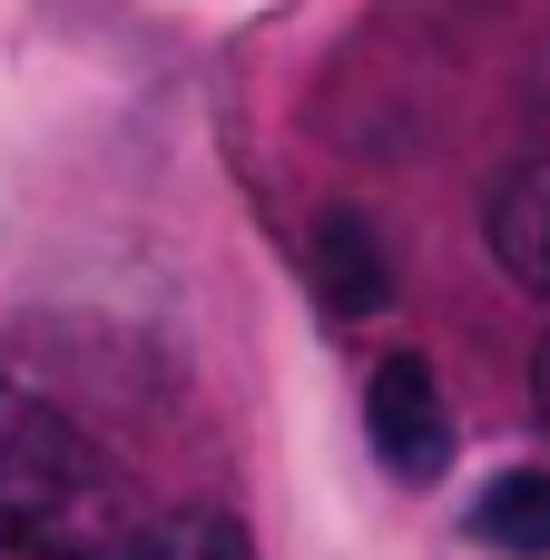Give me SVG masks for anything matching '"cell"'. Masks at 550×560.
I'll return each mask as SVG.
<instances>
[{"label":"cell","instance_id":"4","mask_svg":"<svg viewBox=\"0 0 550 560\" xmlns=\"http://www.w3.org/2000/svg\"><path fill=\"white\" fill-rule=\"evenodd\" d=\"M492 256H502V276L512 285H531V295H550V158H531V167H512L502 187H492Z\"/></svg>","mask_w":550,"mask_h":560},{"label":"cell","instance_id":"5","mask_svg":"<svg viewBox=\"0 0 550 560\" xmlns=\"http://www.w3.org/2000/svg\"><path fill=\"white\" fill-rule=\"evenodd\" d=\"M472 541L502 560H550V472H502L472 492Z\"/></svg>","mask_w":550,"mask_h":560},{"label":"cell","instance_id":"7","mask_svg":"<svg viewBox=\"0 0 550 560\" xmlns=\"http://www.w3.org/2000/svg\"><path fill=\"white\" fill-rule=\"evenodd\" d=\"M531 404H541V423H550V335H541V354H531Z\"/></svg>","mask_w":550,"mask_h":560},{"label":"cell","instance_id":"3","mask_svg":"<svg viewBox=\"0 0 550 560\" xmlns=\"http://www.w3.org/2000/svg\"><path fill=\"white\" fill-rule=\"evenodd\" d=\"M305 266H315V285H325L335 315H374V305L394 295V256H384V236H374L354 207H325V217H315Z\"/></svg>","mask_w":550,"mask_h":560},{"label":"cell","instance_id":"2","mask_svg":"<svg viewBox=\"0 0 550 560\" xmlns=\"http://www.w3.org/2000/svg\"><path fill=\"white\" fill-rule=\"evenodd\" d=\"M364 433H374V463L394 482H443L453 472V413H443V384H433L423 354H384L374 364Z\"/></svg>","mask_w":550,"mask_h":560},{"label":"cell","instance_id":"1","mask_svg":"<svg viewBox=\"0 0 550 560\" xmlns=\"http://www.w3.org/2000/svg\"><path fill=\"white\" fill-rule=\"evenodd\" d=\"M128 532L118 463L59 404L0 384V560H118Z\"/></svg>","mask_w":550,"mask_h":560},{"label":"cell","instance_id":"6","mask_svg":"<svg viewBox=\"0 0 550 560\" xmlns=\"http://www.w3.org/2000/svg\"><path fill=\"white\" fill-rule=\"evenodd\" d=\"M118 560H246V532L226 522V512H167V522H138L128 532V551Z\"/></svg>","mask_w":550,"mask_h":560}]
</instances>
